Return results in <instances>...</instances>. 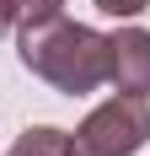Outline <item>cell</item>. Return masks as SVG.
<instances>
[{"label": "cell", "mask_w": 150, "mask_h": 156, "mask_svg": "<svg viewBox=\"0 0 150 156\" xmlns=\"http://www.w3.org/2000/svg\"><path fill=\"white\" fill-rule=\"evenodd\" d=\"M91 5H97L102 16H118V22H134V16L145 11L150 0H91Z\"/></svg>", "instance_id": "6"}, {"label": "cell", "mask_w": 150, "mask_h": 156, "mask_svg": "<svg viewBox=\"0 0 150 156\" xmlns=\"http://www.w3.org/2000/svg\"><path fill=\"white\" fill-rule=\"evenodd\" d=\"M11 27H16V5H11V0H0V38H5Z\"/></svg>", "instance_id": "7"}, {"label": "cell", "mask_w": 150, "mask_h": 156, "mask_svg": "<svg viewBox=\"0 0 150 156\" xmlns=\"http://www.w3.org/2000/svg\"><path fill=\"white\" fill-rule=\"evenodd\" d=\"M5 156H75L70 151V129H54V124H32L16 135V145Z\"/></svg>", "instance_id": "4"}, {"label": "cell", "mask_w": 150, "mask_h": 156, "mask_svg": "<svg viewBox=\"0 0 150 156\" xmlns=\"http://www.w3.org/2000/svg\"><path fill=\"white\" fill-rule=\"evenodd\" d=\"M16 54L38 81H48L64 97H91L97 86H107V32L54 16L43 27L16 32Z\"/></svg>", "instance_id": "1"}, {"label": "cell", "mask_w": 150, "mask_h": 156, "mask_svg": "<svg viewBox=\"0 0 150 156\" xmlns=\"http://www.w3.org/2000/svg\"><path fill=\"white\" fill-rule=\"evenodd\" d=\"M145 140H150V102L118 92V97H107V102H97L75 124L70 151L75 156H134Z\"/></svg>", "instance_id": "2"}, {"label": "cell", "mask_w": 150, "mask_h": 156, "mask_svg": "<svg viewBox=\"0 0 150 156\" xmlns=\"http://www.w3.org/2000/svg\"><path fill=\"white\" fill-rule=\"evenodd\" d=\"M107 81L129 97H150V32L145 27H118L107 32Z\"/></svg>", "instance_id": "3"}, {"label": "cell", "mask_w": 150, "mask_h": 156, "mask_svg": "<svg viewBox=\"0 0 150 156\" xmlns=\"http://www.w3.org/2000/svg\"><path fill=\"white\" fill-rule=\"evenodd\" d=\"M11 5H16V27H43L64 16V0H11Z\"/></svg>", "instance_id": "5"}]
</instances>
